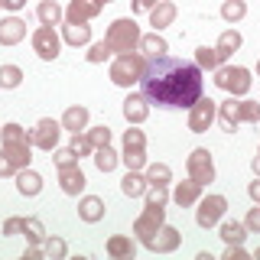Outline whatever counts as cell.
<instances>
[{"label":"cell","instance_id":"816d5d0a","mask_svg":"<svg viewBox=\"0 0 260 260\" xmlns=\"http://www.w3.org/2000/svg\"><path fill=\"white\" fill-rule=\"evenodd\" d=\"M250 169H254V173L260 176V150H257V156H254V162H250Z\"/></svg>","mask_w":260,"mask_h":260},{"label":"cell","instance_id":"d4e9b609","mask_svg":"<svg viewBox=\"0 0 260 260\" xmlns=\"http://www.w3.org/2000/svg\"><path fill=\"white\" fill-rule=\"evenodd\" d=\"M140 52L146 59H159V55L169 52V46H166V39H162L159 32H146V36H140Z\"/></svg>","mask_w":260,"mask_h":260},{"label":"cell","instance_id":"7bdbcfd3","mask_svg":"<svg viewBox=\"0 0 260 260\" xmlns=\"http://www.w3.org/2000/svg\"><path fill=\"white\" fill-rule=\"evenodd\" d=\"M111 55H114V49L108 46V39H101V43H94L88 49V62H104V59H111Z\"/></svg>","mask_w":260,"mask_h":260},{"label":"cell","instance_id":"f6af8a7d","mask_svg":"<svg viewBox=\"0 0 260 260\" xmlns=\"http://www.w3.org/2000/svg\"><path fill=\"white\" fill-rule=\"evenodd\" d=\"M55 166H69V162H78V156L72 153V146H65V150H55Z\"/></svg>","mask_w":260,"mask_h":260},{"label":"cell","instance_id":"9a60e30c","mask_svg":"<svg viewBox=\"0 0 260 260\" xmlns=\"http://www.w3.org/2000/svg\"><path fill=\"white\" fill-rule=\"evenodd\" d=\"M98 13H101V7H98L94 0H69V7H65V23H91Z\"/></svg>","mask_w":260,"mask_h":260},{"label":"cell","instance_id":"d590c367","mask_svg":"<svg viewBox=\"0 0 260 260\" xmlns=\"http://www.w3.org/2000/svg\"><path fill=\"white\" fill-rule=\"evenodd\" d=\"M221 16H224L228 23H238V20H244V16H247V4H244V0H224Z\"/></svg>","mask_w":260,"mask_h":260},{"label":"cell","instance_id":"e0dca14e","mask_svg":"<svg viewBox=\"0 0 260 260\" xmlns=\"http://www.w3.org/2000/svg\"><path fill=\"white\" fill-rule=\"evenodd\" d=\"M202 189H205V185H202V182H195V179H185V182H179L176 189H173L176 205H179V208H189V205H195V202L202 199Z\"/></svg>","mask_w":260,"mask_h":260},{"label":"cell","instance_id":"681fc988","mask_svg":"<svg viewBox=\"0 0 260 260\" xmlns=\"http://www.w3.org/2000/svg\"><path fill=\"white\" fill-rule=\"evenodd\" d=\"M247 195H250V199H254V202H257V205H260V176H257V179H254V182H250V185H247Z\"/></svg>","mask_w":260,"mask_h":260},{"label":"cell","instance_id":"484cf974","mask_svg":"<svg viewBox=\"0 0 260 260\" xmlns=\"http://www.w3.org/2000/svg\"><path fill=\"white\" fill-rule=\"evenodd\" d=\"M62 39L69 46H85V43H91V26L88 23H65Z\"/></svg>","mask_w":260,"mask_h":260},{"label":"cell","instance_id":"ab89813d","mask_svg":"<svg viewBox=\"0 0 260 260\" xmlns=\"http://www.w3.org/2000/svg\"><path fill=\"white\" fill-rule=\"evenodd\" d=\"M0 140L10 143V140H29V130H23L20 124H4L0 127Z\"/></svg>","mask_w":260,"mask_h":260},{"label":"cell","instance_id":"d6986e66","mask_svg":"<svg viewBox=\"0 0 260 260\" xmlns=\"http://www.w3.org/2000/svg\"><path fill=\"white\" fill-rule=\"evenodd\" d=\"M124 117H127V124H143V120L150 117V104H146L143 94H127V101H124Z\"/></svg>","mask_w":260,"mask_h":260},{"label":"cell","instance_id":"52a82bcc","mask_svg":"<svg viewBox=\"0 0 260 260\" xmlns=\"http://www.w3.org/2000/svg\"><path fill=\"white\" fill-rule=\"evenodd\" d=\"M185 169H189V179H195V182H202V185L215 182V162H211V153L205 150V146H199V150L189 153Z\"/></svg>","mask_w":260,"mask_h":260},{"label":"cell","instance_id":"8992f818","mask_svg":"<svg viewBox=\"0 0 260 260\" xmlns=\"http://www.w3.org/2000/svg\"><path fill=\"white\" fill-rule=\"evenodd\" d=\"M228 211V199L224 195H205V199H199V211H195V221H199V228H215L218 221L224 218Z\"/></svg>","mask_w":260,"mask_h":260},{"label":"cell","instance_id":"1f68e13d","mask_svg":"<svg viewBox=\"0 0 260 260\" xmlns=\"http://www.w3.org/2000/svg\"><path fill=\"white\" fill-rule=\"evenodd\" d=\"M20 81H23V69H20V65H0V88H4V91L20 88Z\"/></svg>","mask_w":260,"mask_h":260},{"label":"cell","instance_id":"836d02e7","mask_svg":"<svg viewBox=\"0 0 260 260\" xmlns=\"http://www.w3.org/2000/svg\"><path fill=\"white\" fill-rule=\"evenodd\" d=\"M143 199H146V205H153V208H166V202H169V189H166V185H146Z\"/></svg>","mask_w":260,"mask_h":260},{"label":"cell","instance_id":"f35d334b","mask_svg":"<svg viewBox=\"0 0 260 260\" xmlns=\"http://www.w3.org/2000/svg\"><path fill=\"white\" fill-rule=\"evenodd\" d=\"M72 153L81 159V156H88V153H94V146H91V140H88V134H72Z\"/></svg>","mask_w":260,"mask_h":260},{"label":"cell","instance_id":"ee69618b","mask_svg":"<svg viewBox=\"0 0 260 260\" xmlns=\"http://www.w3.org/2000/svg\"><path fill=\"white\" fill-rule=\"evenodd\" d=\"M244 224H247L250 234H260V205L247 211V218H244Z\"/></svg>","mask_w":260,"mask_h":260},{"label":"cell","instance_id":"5b68a950","mask_svg":"<svg viewBox=\"0 0 260 260\" xmlns=\"http://www.w3.org/2000/svg\"><path fill=\"white\" fill-rule=\"evenodd\" d=\"M215 85L228 91L231 98H244L250 91V72L244 65H218L215 69Z\"/></svg>","mask_w":260,"mask_h":260},{"label":"cell","instance_id":"8d00e7d4","mask_svg":"<svg viewBox=\"0 0 260 260\" xmlns=\"http://www.w3.org/2000/svg\"><path fill=\"white\" fill-rule=\"evenodd\" d=\"M120 162H124L127 169H146V150H124L120 153Z\"/></svg>","mask_w":260,"mask_h":260},{"label":"cell","instance_id":"b9f144b4","mask_svg":"<svg viewBox=\"0 0 260 260\" xmlns=\"http://www.w3.org/2000/svg\"><path fill=\"white\" fill-rule=\"evenodd\" d=\"M88 140H91V146L98 150V146H111V127H91L88 130Z\"/></svg>","mask_w":260,"mask_h":260},{"label":"cell","instance_id":"4fadbf2b","mask_svg":"<svg viewBox=\"0 0 260 260\" xmlns=\"http://www.w3.org/2000/svg\"><path fill=\"white\" fill-rule=\"evenodd\" d=\"M29 150H32V143H29V140H10V143L0 146V156H4V159L16 169V173H20V169H26V166H29V159H32V156H29Z\"/></svg>","mask_w":260,"mask_h":260},{"label":"cell","instance_id":"ac0fdd59","mask_svg":"<svg viewBox=\"0 0 260 260\" xmlns=\"http://www.w3.org/2000/svg\"><path fill=\"white\" fill-rule=\"evenodd\" d=\"M78 218H81V221H88V224H98L104 218V199H98V195H81Z\"/></svg>","mask_w":260,"mask_h":260},{"label":"cell","instance_id":"db71d44e","mask_svg":"<svg viewBox=\"0 0 260 260\" xmlns=\"http://www.w3.org/2000/svg\"><path fill=\"white\" fill-rule=\"evenodd\" d=\"M254 257H257V260H260V247H257V250H254Z\"/></svg>","mask_w":260,"mask_h":260},{"label":"cell","instance_id":"f1b7e54d","mask_svg":"<svg viewBox=\"0 0 260 260\" xmlns=\"http://www.w3.org/2000/svg\"><path fill=\"white\" fill-rule=\"evenodd\" d=\"M146 182L150 185H169L173 182V169L166 162H146Z\"/></svg>","mask_w":260,"mask_h":260},{"label":"cell","instance_id":"2e32d148","mask_svg":"<svg viewBox=\"0 0 260 260\" xmlns=\"http://www.w3.org/2000/svg\"><path fill=\"white\" fill-rule=\"evenodd\" d=\"M23 36H26V23L20 16L0 20V46H16V43H23Z\"/></svg>","mask_w":260,"mask_h":260},{"label":"cell","instance_id":"7402d4cb","mask_svg":"<svg viewBox=\"0 0 260 260\" xmlns=\"http://www.w3.org/2000/svg\"><path fill=\"white\" fill-rule=\"evenodd\" d=\"M173 20H176V4H169V0H159V4L150 10V26H153V32L166 29Z\"/></svg>","mask_w":260,"mask_h":260},{"label":"cell","instance_id":"603a6c76","mask_svg":"<svg viewBox=\"0 0 260 260\" xmlns=\"http://www.w3.org/2000/svg\"><path fill=\"white\" fill-rule=\"evenodd\" d=\"M85 127H88V108L75 104V108H69L62 114V130H69V134H81Z\"/></svg>","mask_w":260,"mask_h":260},{"label":"cell","instance_id":"4316f807","mask_svg":"<svg viewBox=\"0 0 260 260\" xmlns=\"http://www.w3.org/2000/svg\"><path fill=\"white\" fill-rule=\"evenodd\" d=\"M241 43H244V39H241V32H238V29H224V32H221V39H218V46H215V49H218V59H221V62H224V59H231V55L241 49Z\"/></svg>","mask_w":260,"mask_h":260},{"label":"cell","instance_id":"ba28073f","mask_svg":"<svg viewBox=\"0 0 260 260\" xmlns=\"http://www.w3.org/2000/svg\"><path fill=\"white\" fill-rule=\"evenodd\" d=\"M162 221H166V208H153V205H146L143 208V215L134 221V234H137V241L143 244H150V238L162 228Z\"/></svg>","mask_w":260,"mask_h":260},{"label":"cell","instance_id":"bcb514c9","mask_svg":"<svg viewBox=\"0 0 260 260\" xmlns=\"http://www.w3.org/2000/svg\"><path fill=\"white\" fill-rule=\"evenodd\" d=\"M4 234H7V238L23 234V218H7V221H4Z\"/></svg>","mask_w":260,"mask_h":260},{"label":"cell","instance_id":"74e56055","mask_svg":"<svg viewBox=\"0 0 260 260\" xmlns=\"http://www.w3.org/2000/svg\"><path fill=\"white\" fill-rule=\"evenodd\" d=\"M65 250H69V247H65L62 238H46V241H43V254H46L49 260H62Z\"/></svg>","mask_w":260,"mask_h":260},{"label":"cell","instance_id":"7a4b0ae2","mask_svg":"<svg viewBox=\"0 0 260 260\" xmlns=\"http://www.w3.org/2000/svg\"><path fill=\"white\" fill-rule=\"evenodd\" d=\"M218 120L228 134H234L241 124H260V101H247V98H228L218 104Z\"/></svg>","mask_w":260,"mask_h":260},{"label":"cell","instance_id":"83f0119b","mask_svg":"<svg viewBox=\"0 0 260 260\" xmlns=\"http://www.w3.org/2000/svg\"><path fill=\"white\" fill-rule=\"evenodd\" d=\"M36 16H39V23H43V26H59L65 10L55 4V0H43V4L36 7Z\"/></svg>","mask_w":260,"mask_h":260},{"label":"cell","instance_id":"7dc6e473","mask_svg":"<svg viewBox=\"0 0 260 260\" xmlns=\"http://www.w3.org/2000/svg\"><path fill=\"white\" fill-rule=\"evenodd\" d=\"M247 257V250L241 247V244H228V250H224V260H244Z\"/></svg>","mask_w":260,"mask_h":260},{"label":"cell","instance_id":"ffe728a7","mask_svg":"<svg viewBox=\"0 0 260 260\" xmlns=\"http://www.w3.org/2000/svg\"><path fill=\"white\" fill-rule=\"evenodd\" d=\"M16 192L20 195H26V199H32V195H39L43 192V176L39 173H32V169H20L16 173Z\"/></svg>","mask_w":260,"mask_h":260},{"label":"cell","instance_id":"60d3db41","mask_svg":"<svg viewBox=\"0 0 260 260\" xmlns=\"http://www.w3.org/2000/svg\"><path fill=\"white\" fill-rule=\"evenodd\" d=\"M124 150H146V137H143V130H137V127H130L127 134H124Z\"/></svg>","mask_w":260,"mask_h":260},{"label":"cell","instance_id":"cb8c5ba5","mask_svg":"<svg viewBox=\"0 0 260 260\" xmlns=\"http://www.w3.org/2000/svg\"><path fill=\"white\" fill-rule=\"evenodd\" d=\"M146 185H150L146 176H140L137 169H127V176L120 179V192H124L127 199H140V195L146 192Z\"/></svg>","mask_w":260,"mask_h":260},{"label":"cell","instance_id":"3957f363","mask_svg":"<svg viewBox=\"0 0 260 260\" xmlns=\"http://www.w3.org/2000/svg\"><path fill=\"white\" fill-rule=\"evenodd\" d=\"M140 26H137L134 20H130V16H120V20H114L111 26H108V46L114 49V52H137V49H140Z\"/></svg>","mask_w":260,"mask_h":260},{"label":"cell","instance_id":"f546056e","mask_svg":"<svg viewBox=\"0 0 260 260\" xmlns=\"http://www.w3.org/2000/svg\"><path fill=\"white\" fill-rule=\"evenodd\" d=\"M247 238V224L244 221H221V241L224 244H244Z\"/></svg>","mask_w":260,"mask_h":260},{"label":"cell","instance_id":"7c38bea8","mask_svg":"<svg viewBox=\"0 0 260 260\" xmlns=\"http://www.w3.org/2000/svg\"><path fill=\"white\" fill-rule=\"evenodd\" d=\"M179 244H182V234H179L173 224L162 221V228L150 238V244H146V250H153V254H173Z\"/></svg>","mask_w":260,"mask_h":260},{"label":"cell","instance_id":"30bf717a","mask_svg":"<svg viewBox=\"0 0 260 260\" xmlns=\"http://www.w3.org/2000/svg\"><path fill=\"white\" fill-rule=\"evenodd\" d=\"M59 134H62V120L43 117L36 127L29 130V143L39 146V150H55V143H59Z\"/></svg>","mask_w":260,"mask_h":260},{"label":"cell","instance_id":"f5cc1de1","mask_svg":"<svg viewBox=\"0 0 260 260\" xmlns=\"http://www.w3.org/2000/svg\"><path fill=\"white\" fill-rule=\"evenodd\" d=\"M94 4H98V7H104V4H111V0H94Z\"/></svg>","mask_w":260,"mask_h":260},{"label":"cell","instance_id":"9c48e42d","mask_svg":"<svg viewBox=\"0 0 260 260\" xmlns=\"http://www.w3.org/2000/svg\"><path fill=\"white\" fill-rule=\"evenodd\" d=\"M218 117V104L211 98H199V101L189 108V130L192 134H205V130L215 124Z\"/></svg>","mask_w":260,"mask_h":260},{"label":"cell","instance_id":"5bb4252c","mask_svg":"<svg viewBox=\"0 0 260 260\" xmlns=\"http://www.w3.org/2000/svg\"><path fill=\"white\" fill-rule=\"evenodd\" d=\"M59 185H62V192H65V195H81V192H85L88 179H85V173H81L78 162L59 166Z\"/></svg>","mask_w":260,"mask_h":260},{"label":"cell","instance_id":"f907efd6","mask_svg":"<svg viewBox=\"0 0 260 260\" xmlns=\"http://www.w3.org/2000/svg\"><path fill=\"white\" fill-rule=\"evenodd\" d=\"M0 7H4V10H23L26 0H0Z\"/></svg>","mask_w":260,"mask_h":260},{"label":"cell","instance_id":"44dd1931","mask_svg":"<svg viewBox=\"0 0 260 260\" xmlns=\"http://www.w3.org/2000/svg\"><path fill=\"white\" fill-rule=\"evenodd\" d=\"M108 254H111L114 260H134V254H137V241L127 238V234H114V238L108 241Z\"/></svg>","mask_w":260,"mask_h":260},{"label":"cell","instance_id":"277c9868","mask_svg":"<svg viewBox=\"0 0 260 260\" xmlns=\"http://www.w3.org/2000/svg\"><path fill=\"white\" fill-rule=\"evenodd\" d=\"M143 72H146V55L120 52L117 59H114V65H111V81L120 85V88H130V85H137V81L143 78Z\"/></svg>","mask_w":260,"mask_h":260},{"label":"cell","instance_id":"11a10c76","mask_svg":"<svg viewBox=\"0 0 260 260\" xmlns=\"http://www.w3.org/2000/svg\"><path fill=\"white\" fill-rule=\"evenodd\" d=\"M257 75H260V62H257Z\"/></svg>","mask_w":260,"mask_h":260},{"label":"cell","instance_id":"c3c4849f","mask_svg":"<svg viewBox=\"0 0 260 260\" xmlns=\"http://www.w3.org/2000/svg\"><path fill=\"white\" fill-rule=\"evenodd\" d=\"M156 4H159V0H134V10L137 13H150Z\"/></svg>","mask_w":260,"mask_h":260},{"label":"cell","instance_id":"6da1fadb","mask_svg":"<svg viewBox=\"0 0 260 260\" xmlns=\"http://www.w3.org/2000/svg\"><path fill=\"white\" fill-rule=\"evenodd\" d=\"M140 88H143L140 94L146 98V104H156L162 111L192 108L202 98V69L185 59L159 55V59L146 62Z\"/></svg>","mask_w":260,"mask_h":260},{"label":"cell","instance_id":"d6a6232c","mask_svg":"<svg viewBox=\"0 0 260 260\" xmlns=\"http://www.w3.org/2000/svg\"><path fill=\"white\" fill-rule=\"evenodd\" d=\"M117 162H120V156L111 150V146H98V150H94V166L101 169V173H111Z\"/></svg>","mask_w":260,"mask_h":260},{"label":"cell","instance_id":"e575fe53","mask_svg":"<svg viewBox=\"0 0 260 260\" xmlns=\"http://www.w3.org/2000/svg\"><path fill=\"white\" fill-rule=\"evenodd\" d=\"M23 234L29 238V244H43L46 241V228L39 218H23Z\"/></svg>","mask_w":260,"mask_h":260},{"label":"cell","instance_id":"4dcf8cb0","mask_svg":"<svg viewBox=\"0 0 260 260\" xmlns=\"http://www.w3.org/2000/svg\"><path fill=\"white\" fill-rule=\"evenodd\" d=\"M195 65H199L202 72H215L218 65H221V59H218V49H211V46H199L195 49Z\"/></svg>","mask_w":260,"mask_h":260},{"label":"cell","instance_id":"8fae6325","mask_svg":"<svg viewBox=\"0 0 260 260\" xmlns=\"http://www.w3.org/2000/svg\"><path fill=\"white\" fill-rule=\"evenodd\" d=\"M32 49H36V55H39V59H46V62L59 59V49H62L59 32H55L52 26H39L36 32H32Z\"/></svg>","mask_w":260,"mask_h":260}]
</instances>
